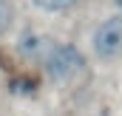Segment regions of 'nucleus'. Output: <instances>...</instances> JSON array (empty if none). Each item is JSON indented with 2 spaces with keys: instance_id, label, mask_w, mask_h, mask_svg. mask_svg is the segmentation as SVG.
Masks as SVG:
<instances>
[{
  "instance_id": "3",
  "label": "nucleus",
  "mask_w": 122,
  "mask_h": 116,
  "mask_svg": "<svg viewBox=\"0 0 122 116\" xmlns=\"http://www.w3.org/2000/svg\"><path fill=\"white\" fill-rule=\"evenodd\" d=\"M54 45H57V40H54L51 34H43V31H26V34H20V40H17V51L26 59H37L40 65H43V59L51 54Z\"/></svg>"
},
{
  "instance_id": "2",
  "label": "nucleus",
  "mask_w": 122,
  "mask_h": 116,
  "mask_svg": "<svg viewBox=\"0 0 122 116\" xmlns=\"http://www.w3.org/2000/svg\"><path fill=\"white\" fill-rule=\"evenodd\" d=\"M91 51L102 62H114L122 57V14L105 17L91 34Z\"/></svg>"
},
{
  "instance_id": "4",
  "label": "nucleus",
  "mask_w": 122,
  "mask_h": 116,
  "mask_svg": "<svg viewBox=\"0 0 122 116\" xmlns=\"http://www.w3.org/2000/svg\"><path fill=\"white\" fill-rule=\"evenodd\" d=\"M14 20H17L14 3L11 0H0V40L9 37V31L14 29Z\"/></svg>"
},
{
  "instance_id": "1",
  "label": "nucleus",
  "mask_w": 122,
  "mask_h": 116,
  "mask_svg": "<svg viewBox=\"0 0 122 116\" xmlns=\"http://www.w3.org/2000/svg\"><path fill=\"white\" fill-rule=\"evenodd\" d=\"M85 68H88V59L74 43H57L51 48V54L43 59V74L54 85H68V82L80 79L85 74Z\"/></svg>"
},
{
  "instance_id": "5",
  "label": "nucleus",
  "mask_w": 122,
  "mask_h": 116,
  "mask_svg": "<svg viewBox=\"0 0 122 116\" xmlns=\"http://www.w3.org/2000/svg\"><path fill=\"white\" fill-rule=\"evenodd\" d=\"M37 9H43V11H68V9H74V6H80L82 0H31Z\"/></svg>"
}]
</instances>
